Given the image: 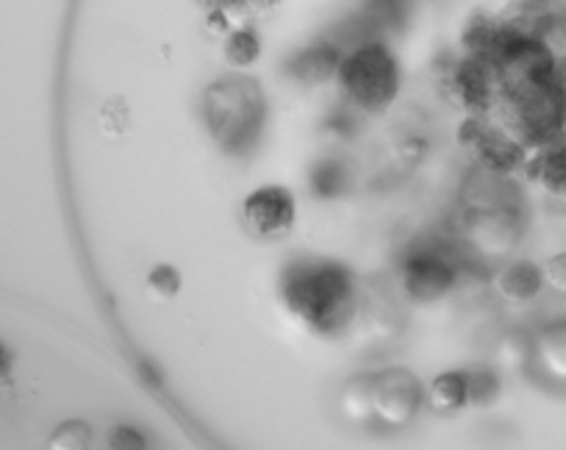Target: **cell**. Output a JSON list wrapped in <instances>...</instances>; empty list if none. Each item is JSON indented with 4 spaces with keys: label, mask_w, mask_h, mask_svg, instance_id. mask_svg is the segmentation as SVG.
I'll list each match as a JSON object with an SVG mask.
<instances>
[{
    "label": "cell",
    "mask_w": 566,
    "mask_h": 450,
    "mask_svg": "<svg viewBox=\"0 0 566 450\" xmlns=\"http://www.w3.org/2000/svg\"><path fill=\"white\" fill-rule=\"evenodd\" d=\"M0 450H18L12 433V422H9L7 406H3V398H0Z\"/></svg>",
    "instance_id": "1"
}]
</instances>
